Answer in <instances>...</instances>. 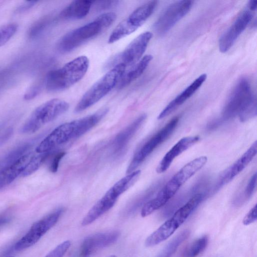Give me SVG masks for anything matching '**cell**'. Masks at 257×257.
<instances>
[{"label":"cell","instance_id":"8fae6325","mask_svg":"<svg viewBox=\"0 0 257 257\" xmlns=\"http://www.w3.org/2000/svg\"><path fill=\"white\" fill-rule=\"evenodd\" d=\"M63 212L62 208H59L36 222L26 234L15 244V249L20 251L35 244L57 223Z\"/></svg>","mask_w":257,"mask_h":257},{"label":"cell","instance_id":"8d00e7d4","mask_svg":"<svg viewBox=\"0 0 257 257\" xmlns=\"http://www.w3.org/2000/svg\"><path fill=\"white\" fill-rule=\"evenodd\" d=\"M106 257H117V256L115 255L112 254V255H110L108 256H106Z\"/></svg>","mask_w":257,"mask_h":257},{"label":"cell","instance_id":"8992f818","mask_svg":"<svg viewBox=\"0 0 257 257\" xmlns=\"http://www.w3.org/2000/svg\"><path fill=\"white\" fill-rule=\"evenodd\" d=\"M126 70L122 64H117L93 84L82 96L75 111L79 112L94 105L117 86Z\"/></svg>","mask_w":257,"mask_h":257},{"label":"cell","instance_id":"7a4b0ae2","mask_svg":"<svg viewBox=\"0 0 257 257\" xmlns=\"http://www.w3.org/2000/svg\"><path fill=\"white\" fill-rule=\"evenodd\" d=\"M89 61L86 56H80L50 71L46 78V88L50 91L68 88L79 81L86 74Z\"/></svg>","mask_w":257,"mask_h":257},{"label":"cell","instance_id":"d590c367","mask_svg":"<svg viewBox=\"0 0 257 257\" xmlns=\"http://www.w3.org/2000/svg\"><path fill=\"white\" fill-rule=\"evenodd\" d=\"M248 8L250 11H254L256 10L257 1H250L247 4Z\"/></svg>","mask_w":257,"mask_h":257},{"label":"cell","instance_id":"7c38bea8","mask_svg":"<svg viewBox=\"0 0 257 257\" xmlns=\"http://www.w3.org/2000/svg\"><path fill=\"white\" fill-rule=\"evenodd\" d=\"M193 4L191 1L183 0L170 5L155 23V32L159 35L165 34L189 13Z\"/></svg>","mask_w":257,"mask_h":257},{"label":"cell","instance_id":"9c48e42d","mask_svg":"<svg viewBox=\"0 0 257 257\" xmlns=\"http://www.w3.org/2000/svg\"><path fill=\"white\" fill-rule=\"evenodd\" d=\"M157 4V1H151L135 9L113 29L109 37L108 43H113L135 32L152 15Z\"/></svg>","mask_w":257,"mask_h":257},{"label":"cell","instance_id":"4316f807","mask_svg":"<svg viewBox=\"0 0 257 257\" xmlns=\"http://www.w3.org/2000/svg\"><path fill=\"white\" fill-rule=\"evenodd\" d=\"M31 147V144L26 143L14 149L3 159L1 164L2 166L1 169L12 164L22 156L27 154V152L29 150Z\"/></svg>","mask_w":257,"mask_h":257},{"label":"cell","instance_id":"4fadbf2b","mask_svg":"<svg viewBox=\"0 0 257 257\" xmlns=\"http://www.w3.org/2000/svg\"><path fill=\"white\" fill-rule=\"evenodd\" d=\"M152 36L153 34L150 32L141 34L122 52L112 59L109 64L113 67L121 63L124 65L126 68L134 65L142 58Z\"/></svg>","mask_w":257,"mask_h":257},{"label":"cell","instance_id":"d6986e66","mask_svg":"<svg viewBox=\"0 0 257 257\" xmlns=\"http://www.w3.org/2000/svg\"><path fill=\"white\" fill-rule=\"evenodd\" d=\"M256 152L257 145L255 141L234 163L225 171L221 176L220 184L223 185L229 182L239 174L253 160Z\"/></svg>","mask_w":257,"mask_h":257},{"label":"cell","instance_id":"83f0119b","mask_svg":"<svg viewBox=\"0 0 257 257\" xmlns=\"http://www.w3.org/2000/svg\"><path fill=\"white\" fill-rule=\"evenodd\" d=\"M208 242V237L202 236L193 242L185 250L184 257H196L206 248Z\"/></svg>","mask_w":257,"mask_h":257},{"label":"cell","instance_id":"603a6c76","mask_svg":"<svg viewBox=\"0 0 257 257\" xmlns=\"http://www.w3.org/2000/svg\"><path fill=\"white\" fill-rule=\"evenodd\" d=\"M92 4V1H73L61 11L60 17L66 20L82 19L88 14Z\"/></svg>","mask_w":257,"mask_h":257},{"label":"cell","instance_id":"1f68e13d","mask_svg":"<svg viewBox=\"0 0 257 257\" xmlns=\"http://www.w3.org/2000/svg\"><path fill=\"white\" fill-rule=\"evenodd\" d=\"M256 204H255L245 216L242 221L244 225L250 224L256 220Z\"/></svg>","mask_w":257,"mask_h":257},{"label":"cell","instance_id":"484cf974","mask_svg":"<svg viewBox=\"0 0 257 257\" xmlns=\"http://www.w3.org/2000/svg\"><path fill=\"white\" fill-rule=\"evenodd\" d=\"M55 151L54 150L46 153H40L32 157L25 169L22 173V176L26 177L34 173Z\"/></svg>","mask_w":257,"mask_h":257},{"label":"cell","instance_id":"277c9868","mask_svg":"<svg viewBox=\"0 0 257 257\" xmlns=\"http://www.w3.org/2000/svg\"><path fill=\"white\" fill-rule=\"evenodd\" d=\"M203 198L204 195L202 193H197L192 196L147 238L145 245L147 247L153 246L168 239L199 205Z\"/></svg>","mask_w":257,"mask_h":257},{"label":"cell","instance_id":"6da1fadb","mask_svg":"<svg viewBox=\"0 0 257 257\" xmlns=\"http://www.w3.org/2000/svg\"><path fill=\"white\" fill-rule=\"evenodd\" d=\"M116 18V15L113 12L101 14L93 21L63 36L58 43V49L62 52L72 51L101 34L114 23Z\"/></svg>","mask_w":257,"mask_h":257},{"label":"cell","instance_id":"ba28073f","mask_svg":"<svg viewBox=\"0 0 257 257\" xmlns=\"http://www.w3.org/2000/svg\"><path fill=\"white\" fill-rule=\"evenodd\" d=\"M86 133L83 119L63 123L55 128L37 146V153L54 150L55 148L77 139Z\"/></svg>","mask_w":257,"mask_h":257},{"label":"cell","instance_id":"cb8c5ba5","mask_svg":"<svg viewBox=\"0 0 257 257\" xmlns=\"http://www.w3.org/2000/svg\"><path fill=\"white\" fill-rule=\"evenodd\" d=\"M141 170L134 171L115 183L111 188L119 196L132 186L139 179Z\"/></svg>","mask_w":257,"mask_h":257},{"label":"cell","instance_id":"9a60e30c","mask_svg":"<svg viewBox=\"0 0 257 257\" xmlns=\"http://www.w3.org/2000/svg\"><path fill=\"white\" fill-rule=\"evenodd\" d=\"M252 17V13L249 10H244L238 16L219 39V49L220 52L225 53L230 49L249 24Z\"/></svg>","mask_w":257,"mask_h":257},{"label":"cell","instance_id":"52a82bcc","mask_svg":"<svg viewBox=\"0 0 257 257\" xmlns=\"http://www.w3.org/2000/svg\"><path fill=\"white\" fill-rule=\"evenodd\" d=\"M69 107L65 101L53 98L37 107L21 128L23 134L34 133L45 124L66 112Z\"/></svg>","mask_w":257,"mask_h":257},{"label":"cell","instance_id":"5b68a950","mask_svg":"<svg viewBox=\"0 0 257 257\" xmlns=\"http://www.w3.org/2000/svg\"><path fill=\"white\" fill-rule=\"evenodd\" d=\"M256 109V100L250 84L246 78H240L230 94L225 106L222 116L225 119L237 115L241 116L253 113Z\"/></svg>","mask_w":257,"mask_h":257},{"label":"cell","instance_id":"836d02e7","mask_svg":"<svg viewBox=\"0 0 257 257\" xmlns=\"http://www.w3.org/2000/svg\"><path fill=\"white\" fill-rule=\"evenodd\" d=\"M12 217V212L6 211L0 214V228L10 221Z\"/></svg>","mask_w":257,"mask_h":257},{"label":"cell","instance_id":"5bb4252c","mask_svg":"<svg viewBox=\"0 0 257 257\" xmlns=\"http://www.w3.org/2000/svg\"><path fill=\"white\" fill-rule=\"evenodd\" d=\"M117 230L97 233L86 237L82 242L79 257H90L99 249L114 243L119 236Z\"/></svg>","mask_w":257,"mask_h":257},{"label":"cell","instance_id":"f1b7e54d","mask_svg":"<svg viewBox=\"0 0 257 257\" xmlns=\"http://www.w3.org/2000/svg\"><path fill=\"white\" fill-rule=\"evenodd\" d=\"M18 25L16 23H10L0 26V47L6 44L16 34Z\"/></svg>","mask_w":257,"mask_h":257},{"label":"cell","instance_id":"ffe728a7","mask_svg":"<svg viewBox=\"0 0 257 257\" xmlns=\"http://www.w3.org/2000/svg\"><path fill=\"white\" fill-rule=\"evenodd\" d=\"M32 158L28 153L12 164L0 169V189L15 180L23 173Z\"/></svg>","mask_w":257,"mask_h":257},{"label":"cell","instance_id":"4dcf8cb0","mask_svg":"<svg viewBox=\"0 0 257 257\" xmlns=\"http://www.w3.org/2000/svg\"><path fill=\"white\" fill-rule=\"evenodd\" d=\"M256 186V173L255 172L250 178L246 186L245 192V197L249 199L253 194Z\"/></svg>","mask_w":257,"mask_h":257},{"label":"cell","instance_id":"74e56055","mask_svg":"<svg viewBox=\"0 0 257 257\" xmlns=\"http://www.w3.org/2000/svg\"><path fill=\"white\" fill-rule=\"evenodd\" d=\"M10 257H13V256H10Z\"/></svg>","mask_w":257,"mask_h":257},{"label":"cell","instance_id":"7402d4cb","mask_svg":"<svg viewBox=\"0 0 257 257\" xmlns=\"http://www.w3.org/2000/svg\"><path fill=\"white\" fill-rule=\"evenodd\" d=\"M152 59L151 55H145L128 70H125L117 85V88L122 89L138 78L147 69Z\"/></svg>","mask_w":257,"mask_h":257},{"label":"cell","instance_id":"ac0fdd59","mask_svg":"<svg viewBox=\"0 0 257 257\" xmlns=\"http://www.w3.org/2000/svg\"><path fill=\"white\" fill-rule=\"evenodd\" d=\"M206 77V74H203L197 78L166 106L159 114L158 119H161L166 117L182 105L198 89L205 81Z\"/></svg>","mask_w":257,"mask_h":257},{"label":"cell","instance_id":"e0dca14e","mask_svg":"<svg viewBox=\"0 0 257 257\" xmlns=\"http://www.w3.org/2000/svg\"><path fill=\"white\" fill-rule=\"evenodd\" d=\"M199 140L198 136H190L180 140L164 156L156 168L158 173L165 172L177 156L195 144Z\"/></svg>","mask_w":257,"mask_h":257},{"label":"cell","instance_id":"30bf717a","mask_svg":"<svg viewBox=\"0 0 257 257\" xmlns=\"http://www.w3.org/2000/svg\"><path fill=\"white\" fill-rule=\"evenodd\" d=\"M179 116L173 117L166 125L148 140L135 155L126 169L128 174L135 169L172 134L177 125Z\"/></svg>","mask_w":257,"mask_h":257},{"label":"cell","instance_id":"d6a6232c","mask_svg":"<svg viewBox=\"0 0 257 257\" xmlns=\"http://www.w3.org/2000/svg\"><path fill=\"white\" fill-rule=\"evenodd\" d=\"M65 155V152H60L55 155L50 167L51 172L55 173L57 171L59 162Z\"/></svg>","mask_w":257,"mask_h":257},{"label":"cell","instance_id":"2e32d148","mask_svg":"<svg viewBox=\"0 0 257 257\" xmlns=\"http://www.w3.org/2000/svg\"><path fill=\"white\" fill-rule=\"evenodd\" d=\"M111 188H110L88 211L81 222L82 226L88 225L111 209L119 197Z\"/></svg>","mask_w":257,"mask_h":257},{"label":"cell","instance_id":"f546056e","mask_svg":"<svg viewBox=\"0 0 257 257\" xmlns=\"http://www.w3.org/2000/svg\"><path fill=\"white\" fill-rule=\"evenodd\" d=\"M71 246V241L65 240L58 245L45 257H63Z\"/></svg>","mask_w":257,"mask_h":257},{"label":"cell","instance_id":"44dd1931","mask_svg":"<svg viewBox=\"0 0 257 257\" xmlns=\"http://www.w3.org/2000/svg\"><path fill=\"white\" fill-rule=\"evenodd\" d=\"M146 118L147 115L142 114L116 136L112 143L114 153L118 154L125 147Z\"/></svg>","mask_w":257,"mask_h":257},{"label":"cell","instance_id":"3957f363","mask_svg":"<svg viewBox=\"0 0 257 257\" xmlns=\"http://www.w3.org/2000/svg\"><path fill=\"white\" fill-rule=\"evenodd\" d=\"M207 162V157L201 156L187 163L165 185L156 196L149 201V208L155 211L164 206L181 187L200 170Z\"/></svg>","mask_w":257,"mask_h":257},{"label":"cell","instance_id":"e575fe53","mask_svg":"<svg viewBox=\"0 0 257 257\" xmlns=\"http://www.w3.org/2000/svg\"><path fill=\"white\" fill-rule=\"evenodd\" d=\"M13 129L9 128L1 136L0 138V145L6 141L12 135Z\"/></svg>","mask_w":257,"mask_h":257},{"label":"cell","instance_id":"d4e9b609","mask_svg":"<svg viewBox=\"0 0 257 257\" xmlns=\"http://www.w3.org/2000/svg\"><path fill=\"white\" fill-rule=\"evenodd\" d=\"M189 233L187 230L181 232L163 249L157 257H171L178 247L188 237Z\"/></svg>","mask_w":257,"mask_h":257}]
</instances>
